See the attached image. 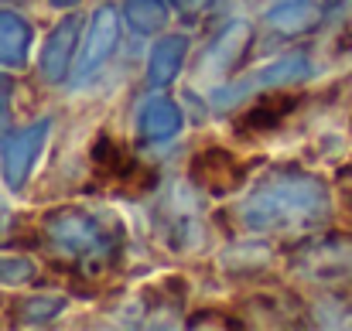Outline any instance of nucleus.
Listing matches in <instances>:
<instances>
[{
    "label": "nucleus",
    "mask_w": 352,
    "mask_h": 331,
    "mask_svg": "<svg viewBox=\"0 0 352 331\" xmlns=\"http://www.w3.org/2000/svg\"><path fill=\"white\" fill-rule=\"evenodd\" d=\"M192 171H195V181H202V185H209V188H216V192L233 188L236 181H239V174H243V171L236 168L233 157H230L226 150H219V147L202 150V154L195 157Z\"/></svg>",
    "instance_id": "nucleus-1"
},
{
    "label": "nucleus",
    "mask_w": 352,
    "mask_h": 331,
    "mask_svg": "<svg viewBox=\"0 0 352 331\" xmlns=\"http://www.w3.org/2000/svg\"><path fill=\"white\" fill-rule=\"evenodd\" d=\"M294 106V96H284V100H274V103H260L239 119V130H263V126H274L280 123V116Z\"/></svg>",
    "instance_id": "nucleus-2"
}]
</instances>
